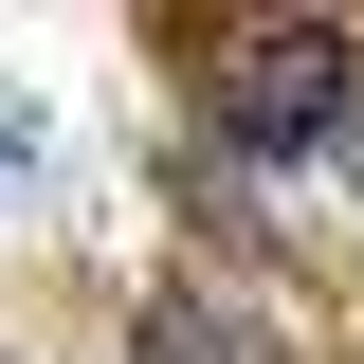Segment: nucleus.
Wrapping results in <instances>:
<instances>
[{
	"mask_svg": "<svg viewBox=\"0 0 364 364\" xmlns=\"http://www.w3.org/2000/svg\"><path fill=\"white\" fill-rule=\"evenodd\" d=\"M346 109H364V37L346 18H255V37L219 55V146L237 164H310Z\"/></svg>",
	"mask_w": 364,
	"mask_h": 364,
	"instance_id": "f257e3e1",
	"label": "nucleus"
},
{
	"mask_svg": "<svg viewBox=\"0 0 364 364\" xmlns=\"http://www.w3.org/2000/svg\"><path fill=\"white\" fill-rule=\"evenodd\" d=\"M146 364H237V346H219V328H200V310L164 291V310H146Z\"/></svg>",
	"mask_w": 364,
	"mask_h": 364,
	"instance_id": "f03ea898",
	"label": "nucleus"
}]
</instances>
